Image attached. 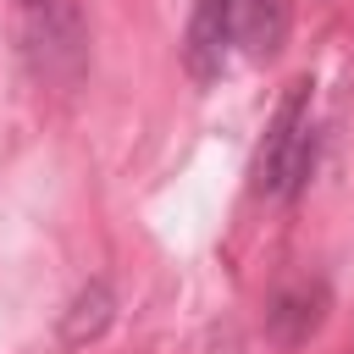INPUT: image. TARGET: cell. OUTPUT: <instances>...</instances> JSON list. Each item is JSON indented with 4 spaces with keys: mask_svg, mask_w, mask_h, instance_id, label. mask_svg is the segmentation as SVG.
<instances>
[{
    "mask_svg": "<svg viewBox=\"0 0 354 354\" xmlns=\"http://www.w3.org/2000/svg\"><path fill=\"white\" fill-rule=\"evenodd\" d=\"M315 171V122H310V77L288 83V94L271 111V127L254 149V194L293 199Z\"/></svg>",
    "mask_w": 354,
    "mask_h": 354,
    "instance_id": "1",
    "label": "cell"
},
{
    "mask_svg": "<svg viewBox=\"0 0 354 354\" xmlns=\"http://www.w3.org/2000/svg\"><path fill=\"white\" fill-rule=\"evenodd\" d=\"M326 310H332L326 282L321 277H299V282H288V288L271 293V304H266V337L277 348H304L321 332Z\"/></svg>",
    "mask_w": 354,
    "mask_h": 354,
    "instance_id": "2",
    "label": "cell"
},
{
    "mask_svg": "<svg viewBox=\"0 0 354 354\" xmlns=\"http://www.w3.org/2000/svg\"><path fill=\"white\" fill-rule=\"evenodd\" d=\"M232 55V0H194L188 33H183V66L194 83H216Z\"/></svg>",
    "mask_w": 354,
    "mask_h": 354,
    "instance_id": "3",
    "label": "cell"
},
{
    "mask_svg": "<svg viewBox=\"0 0 354 354\" xmlns=\"http://www.w3.org/2000/svg\"><path fill=\"white\" fill-rule=\"evenodd\" d=\"M232 39L254 61H271L288 39V0H232Z\"/></svg>",
    "mask_w": 354,
    "mask_h": 354,
    "instance_id": "4",
    "label": "cell"
},
{
    "mask_svg": "<svg viewBox=\"0 0 354 354\" xmlns=\"http://www.w3.org/2000/svg\"><path fill=\"white\" fill-rule=\"evenodd\" d=\"M111 315H116V293H111V282H83L77 293H72V304H66V315H61V343H94L105 326H111Z\"/></svg>",
    "mask_w": 354,
    "mask_h": 354,
    "instance_id": "5",
    "label": "cell"
},
{
    "mask_svg": "<svg viewBox=\"0 0 354 354\" xmlns=\"http://www.w3.org/2000/svg\"><path fill=\"white\" fill-rule=\"evenodd\" d=\"M22 6H50V0H22Z\"/></svg>",
    "mask_w": 354,
    "mask_h": 354,
    "instance_id": "6",
    "label": "cell"
}]
</instances>
